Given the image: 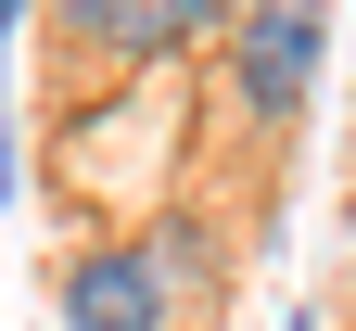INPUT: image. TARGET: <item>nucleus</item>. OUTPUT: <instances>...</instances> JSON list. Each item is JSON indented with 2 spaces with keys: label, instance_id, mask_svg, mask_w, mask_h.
<instances>
[{
  "label": "nucleus",
  "instance_id": "nucleus-1",
  "mask_svg": "<svg viewBox=\"0 0 356 331\" xmlns=\"http://www.w3.org/2000/svg\"><path fill=\"white\" fill-rule=\"evenodd\" d=\"M318 38H331L318 0H242V26H229V89H242L254 115H293L305 89H318Z\"/></svg>",
  "mask_w": 356,
  "mask_h": 331
},
{
  "label": "nucleus",
  "instance_id": "nucleus-2",
  "mask_svg": "<svg viewBox=\"0 0 356 331\" xmlns=\"http://www.w3.org/2000/svg\"><path fill=\"white\" fill-rule=\"evenodd\" d=\"M64 331H165V280L140 268V243L64 268Z\"/></svg>",
  "mask_w": 356,
  "mask_h": 331
},
{
  "label": "nucleus",
  "instance_id": "nucleus-3",
  "mask_svg": "<svg viewBox=\"0 0 356 331\" xmlns=\"http://www.w3.org/2000/svg\"><path fill=\"white\" fill-rule=\"evenodd\" d=\"M191 26H242V0H178V38Z\"/></svg>",
  "mask_w": 356,
  "mask_h": 331
},
{
  "label": "nucleus",
  "instance_id": "nucleus-4",
  "mask_svg": "<svg viewBox=\"0 0 356 331\" xmlns=\"http://www.w3.org/2000/svg\"><path fill=\"white\" fill-rule=\"evenodd\" d=\"M64 13H76V26H89V38H102V13H115V0H64Z\"/></svg>",
  "mask_w": 356,
  "mask_h": 331
},
{
  "label": "nucleus",
  "instance_id": "nucleus-5",
  "mask_svg": "<svg viewBox=\"0 0 356 331\" xmlns=\"http://www.w3.org/2000/svg\"><path fill=\"white\" fill-rule=\"evenodd\" d=\"M13 26H26V0H0V38H13Z\"/></svg>",
  "mask_w": 356,
  "mask_h": 331
}]
</instances>
